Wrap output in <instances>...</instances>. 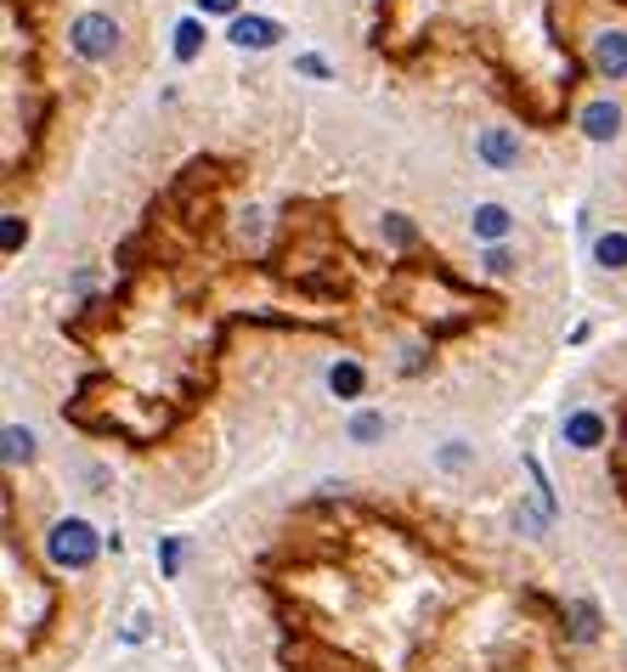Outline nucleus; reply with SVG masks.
Masks as SVG:
<instances>
[{
    "label": "nucleus",
    "instance_id": "nucleus-1",
    "mask_svg": "<svg viewBox=\"0 0 627 672\" xmlns=\"http://www.w3.org/2000/svg\"><path fill=\"white\" fill-rule=\"evenodd\" d=\"M119 23L108 17V12H80L74 23H69V51L80 57V62H114L119 57Z\"/></svg>",
    "mask_w": 627,
    "mask_h": 672
},
{
    "label": "nucleus",
    "instance_id": "nucleus-2",
    "mask_svg": "<svg viewBox=\"0 0 627 672\" xmlns=\"http://www.w3.org/2000/svg\"><path fill=\"white\" fill-rule=\"evenodd\" d=\"M96 549H103V537H96L85 520H57L51 526V537H46V554H51V565L57 570H91V559H96Z\"/></svg>",
    "mask_w": 627,
    "mask_h": 672
},
{
    "label": "nucleus",
    "instance_id": "nucleus-3",
    "mask_svg": "<svg viewBox=\"0 0 627 672\" xmlns=\"http://www.w3.org/2000/svg\"><path fill=\"white\" fill-rule=\"evenodd\" d=\"M283 40H288V28H283L277 17H260V12H238L233 23H226V46H233V51H249V57L277 51Z\"/></svg>",
    "mask_w": 627,
    "mask_h": 672
},
{
    "label": "nucleus",
    "instance_id": "nucleus-4",
    "mask_svg": "<svg viewBox=\"0 0 627 672\" xmlns=\"http://www.w3.org/2000/svg\"><path fill=\"white\" fill-rule=\"evenodd\" d=\"M475 158L486 164L492 176H509V170H520V158H525L520 130H509V125H492V130H481V137H475Z\"/></svg>",
    "mask_w": 627,
    "mask_h": 672
},
{
    "label": "nucleus",
    "instance_id": "nucleus-5",
    "mask_svg": "<svg viewBox=\"0 0 627 672\" xmlns=\"http://www.w3.org/2000/svg\"><path fill=\"white\" fill-rule=\"evenodd\" d=\"M605 435H611V424H605V413H593V408H577V413L559 418V441L577 447V452H600Z\"/></svg>",
    "mask_w": 627,
    "mask_h": 672
},
{
    "label": "nucleus",
    "instance_id": "nucleus-6",
    "mask_svg": "<svg viewBox=\"0 0 627 672\" xmlns=\"http://www.w3.org/2000/svg\"><path fill=\"white\" fill-rule=\"evenodd\" d=\"M509 232H514V210L509 204H498V198H486V204H475L470 210V238L475 244H509Z\"/></svg>",
    "mask_w": 627,
    "mask_h": 672
},
{
    "label": "nucleus",
    "instance_id": "nucleus-7",
    "mask_svg": "<svg viewBox=\"0 0 627 672\" xmlns=\"http://www.w3.org/2000/svg\"><path fill=\"white\" fill-rule=\"evenodd\" d=\"M577 130H582L588 142H616L622 137V108L611 103V96H600V103H588L577 114Z\"/></svg>",
    "mask_w": 627,
    "mask_h": 672
},
{
    "label": "nucleus",
    "instance_id": "nucleus-8",
    "mask_svg": "<svg viewBox=\"0 0 627 672\" xmlns=\"http://www.w3.org/2000/svg\"><path fill=\"white\" fill-rule=\"evenodd\" d=\"M204 46H210V23L198 17V12H187V17L176 23V35H170V57L181 62V69H192V62L204 57Z\"/></svg>",
    "mask_w": 627,
    "mask_h": 672
},
{
    "label": "nucleus",
    "instance_id": "nucleus-9",
    "mask_svg": "<svg viewBox=\"0 0 627 672\" xmlns=\"http://www.w3.org/2000/svg\"><path fill=\"white\" fill-rule=\"evenodd\" d=\"M593 74H600V80H627V35H622V28H616V35H600V40H593Z\"/></svg>",
    "mask_w": 627,
    "mask_h": 672
},
{
    "label": "nucleus",
    "instance_id": "nucleus-10",
    "mask_svg": "<svg viewBox=\"0 0 627 672\" xmlns=\"http://www.w3.org/2000/svg\"><path fill=\"white\" fill-rule=\"evenodd\" d=\"M328 390H334L340 401H362V390H368V367H362L356 356H340L334 367H328Z\"/></svg>",
    "mask_w": 627,
    "mask_h": 672
},
{
    "label": "nucleus",
    "instance_id": "nucleus-11",
    "mask_svg": "<svg viewBox=\"0 0 627 672\" xmlns=\"http://www.w3.org/2000/svg\"><path fill=\"white\" fill-rule=\"evenodd\" d=\"M390 435V418L379 413V408H356L351 418H345V441L351 447H374V441H385Z\"/></svg>",
    "mask_w": 627,
    "mask_h": 672
},
{
    "label": "nucleus",
    "instance_id": "nucleus-12",
    "mask_svg": "<svg viewBox=\"0 0 627 672\" xmlns=\"http://www.w3.org/2000/svg\"><path fill=\"white\" fill-rule=\"evenodd\" d=\"M593 266H605V272H627V232L611 226L593 238Z\"/></svg>",
    "mask_w": 627,
    "mask_h": 672
},
{
    "label": "nucleus",
    "instance_id": "nucleus-13",
    "mask_svg": "<svg viewBox=\"0 0 627 672\" xmlns=\"http://www.w3.org/2000/svg\"><path fill=\"white\" fill-rule=\"evenodd\" d=\"M294 74H300V80H317V85H334V80H340V69H334L322 51H300V57H294Z\"/></svg>",
    "mask_w": 627,
    "mask_h": 672
},
{
    "label": "nucleus",
    "instance_id": "nucleus-14",
    "mask_svg": "<svg viewBox=\"0 0 627 672\" xmlns=\"http://www.w3.org/2000/svg\"><path fill=\"white\" fill-rule=\"evenodd\" d=\"M385 244H395V249H413L418 244V226H413V215H402V210H385Z\"/></svg>",
    "mask_w": 627,
    "mask_h": 672
},
{
    "label": "nucleus",
    "instance_id": "nucleus-15",
    "mask_svg": "<svg viewBox=\"0 0 627 672\" xmlns=\"http://www.w3.org/2000/svg\"><path fill=\"white\" fill-rule=\"evenodd\" d=\"M35 458V429H23V424H7V463H28Z\"/></svg>",
    "mask_w": 627,
    "mask_h": 672
},
{
    "label": "nucleus",
    "instance_id": "nucleus-16",
    "mask_svg": "<svg viewBox=\"0 0 627 672\" xmlns=\"http://www.w3.org/2000/svg\"><path fill=\"white\" fill-rule=\"evenodd\" d=\"M470 463H475V447L470 441H447L436 452V469H447V475H458V469H470Z\"/></svg>",
    "mask_w": 627,
    "mask_h": 672
},
{
    "label": "nucleus",
    "instance_id": "nucleus-17",
    "mask_svg": "<svg viewBox=\"0 0 627 672\" xmlns=\"http://www.w3.org/2000/svg\"><path fill=\"white\" fill-rule=\"evenodd\" d=\"M571 622H577V627H571V638H577V645H588V638L600 633V611H593L588 599H577V604H571Z\"/></svg>",
    "mask_w": 627,
    "mask_h": 672
},
{
    "label": "nucleus",
    "instance_id": "nucleus-18",
    "mask_svg": "<svg viewBox=\"0 0 627 672\" xmlns=\"http://www.w3.org/2000/svg\"><path fill=\"white\" fill-rule=\"evenodd\" d=\"M28 244V221L23 215H7V226H0V249H7V260Z\"/></svg>",
    "mask_w": 627,
    "mask_h": 672
},
{
    "label": "nucleus",
    "instance_id": "nucleus-19",
    "mask_svg": "<svg viewBox=\"0 0 627 672\" xmlns=\"http://www.w3.org/2000/svg\"><path fill=\"white\" fill-rule=\"evenodd\" d=\"M481 266H486V272H492V278H504V272H514V266H520V260H514V249H509V244H492V249L481 255Z\"/></svg>",
    "mask_w": 627,
    "mask_h": 672
},
{
    "label": "nucleus",
    "instance_id": "nucleus-20",
    "mask_svg": "<svg viewBox=\"0 0 627 672\" xmlns=\"http://www.w3.org/2000/svg\"><path fill=\"white\" fill-rule=\"evenodd\" d=\"M244 12V0H198V17H226V23H233Z\"/></svg>",
    "mask_w": 627,
    "mask_h": 672
},
{
    "label": "nucleus",
    "instance_id": "nucleus-21",
    "mask_svg": "<svg viewBox=\"0 0 627 672\" xmlns=\"http://www.w3.org/2000/svg\"><path fill=\"white\" fill-rule=\"evenodd\" d=\"M158 559H164V577H176V570H181V537H164Z\"/></svg>",
    "mask_w": 627,
    "mask_h": 672
}]
</instances>
